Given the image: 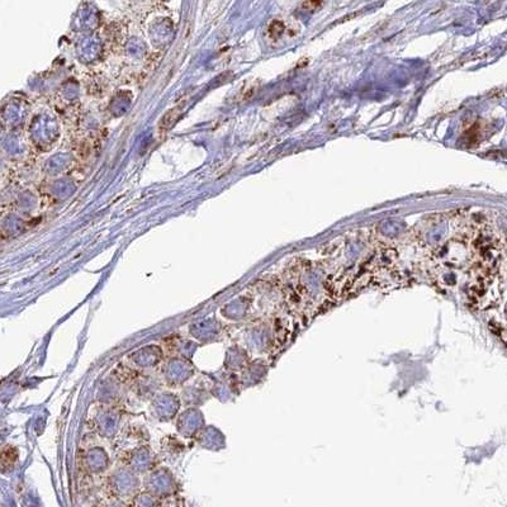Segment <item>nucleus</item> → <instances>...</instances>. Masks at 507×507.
I'll return each instance as SVG.
<instances>
[{"label":"nucleus","mask_w":507,"mask_h":507,"mask_svg":"<svg viewBox=\"0 0 507 507\" xmlns=\"http://www.w3.org/2000/svg\"><path fill=\"white\" fill-rule=\"evenodd\" d=\"M322 3H324V0H304L303 4H302V8L304 11L315 12L322 6Z\"/></svg>","instance_id":"obj_1"},{"label":"nucleus","mask_w":507,"mask_h":507,"mask_svg":"<svg viewBox=\"0 0 507 507\" xmlns=\"http://www.w3.org/2000/svg\"><path fill=\"white\" fill-rule=\"evenodd\" d=\"M283 31H284V24L282 23V22H278V21L273 22L270 26V28H269V32H270V34L273 37L281 36V34L283 33Z\"/></svg>","instance_id":"obj_2"},{"label":"nucleus","mask_w":507,"mask_h":507,"mask_svg":"<svg viewBox=\"0 0 507 507\" xmlns=\"http://www.w3.org/2000/svg\"><path fill=\"white\" fill-rule=\"evenodd\" d=\"M506 314H507V307H506Z\"/></svg>","instance_id":"obj_3"}]
</instances>
